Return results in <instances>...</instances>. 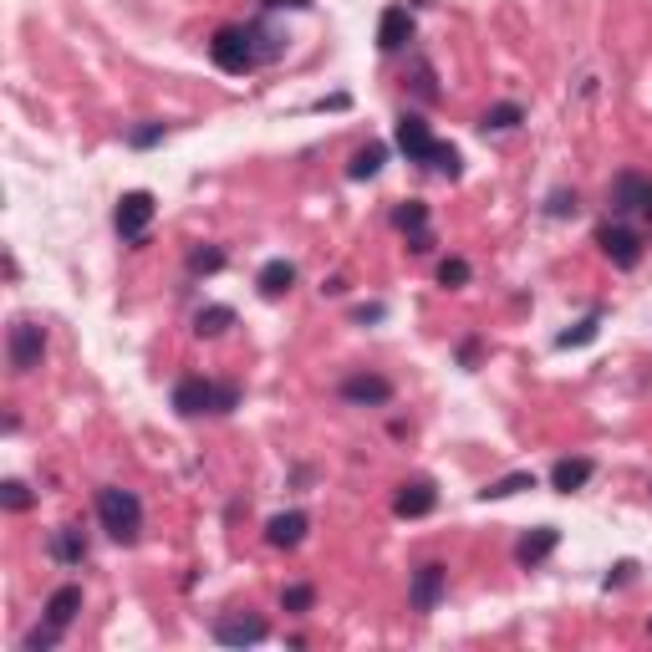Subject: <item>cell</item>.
Masks as SVG:
<instances>
[{
	"label": "cell",
	"instance_id": "cell-1",
	"mask_svg": "<svg viewBox=\"0 0 652 652\" xmlns=\"http://www.w3.org/2000/svg\"><path fill=\"white\" fill-rule=\"evenodd\" d=\"M281 51H286L281 36H265L255 26H220V31H214V41H209V62L220 67V72H230V77H245L260 62H276Z\"/></svg>",
	"mask_w": 652,
	"mask_h": 652
},
{
	"label": "cell",
	"instance_id": "cell-2",
	"mask_svg": "<svg viewBox=\"0 0 652 652\" xmlns=\"http://www.w3.org/2000/svg\"><path fill=\"white\" fill-rule=\"evenodd\" d=\"M97 520L118 546H133V540L143 535V500L123 484H102L97 489Z\"/></svg>",
	"mask_w": 652,
	"mask_h": 652
},
{
	"label": "cell",
	"instance_id": "cell-3",
	"mask_svg": "<svg viewBox=\"0 0 652 652\" xmlns=\"http://www.w3.org/2000/svg\"><path fill=\"white\" fill-rule=\"evenodd\" d=\"M6 357H11V367H16L21 377L36 372L41 357H46V326L31 321V316H16V321H11V332H6Z\"/></svg>",
	"mask_w": 652,
	"mask_h": 652
},
{
	"label": "cell",
	"instance_id": "cell-4",
	"mask_svg": "<svg viewBox=\"0 0 652 652\" xmlns=\"http://www.w3.org/2000/svg\"><path fill=\"white\" fill-rule=\"evenodd\" d=\"M337 398L342 403H352V408H388L393 403V377H383V372H347L342 383H337Z\"/></svg>",
	"mask_w": 652,
	"mask_h": 652
},
{
	"label": "cell",
	"instance_id": "cell-5",
	"mask_svg": "<svg viewBox=\"0 0 652 652\" xmlns=\"http://www.w3.org/2000/svg\"><path fill=\"white\" fill-rule=\"evenodd\" d=\"M153 194L148 189H128L123 199H118V209H113V225H118V235L128 240V245H143L148 240V225H153Z\"/></svg>",
	"mask_w": 652,
	"mask_h": 652
},
{
	"label": "cell",
	"instance_id": "cell-6",
	"mask_svg": "<svg viewBox=\"0 0 652 652\" xmlns=\"http://www.w3.org/2000/svg\"><path fill=\"white\" fill-rule=\"evenodd\" d=\"M444 591H449V566L444 561H423L413 571V581H408V607L413 612H439Z\"/></svg>",
	"mask_w": 652,
	"mask_h": 652
},
{
	"label": "cell",
	"instance_id": "cell-7",
	"mask_svg": "<svg viewBox=\"0 0 652 652\" xmlns=\"http://www.w3.org/2000/svg\"><path fill=\"white\" fill-rule=\"evenodd\" d=\"M596 245H602V255H607L617 270H632V265L642 260V235L627 230L622 220H607L602 230H596Z\"/></svg>",
	"mask_w": 652,
	"mask_h": 652
},
{
	"label": "cell",
	"instance_id": "cell-8",
	"mask_svg": "<svg viewBox=\"0 0 652 652\" xmlns=\"http://www.w3.org/2000/svg\"><path fill=\"white\" fill-rule=\"evenodd\" d=\"M265 637H270V627L255 612H225L220 622H214V642H220V647H255Z\"/></svg>",
	"mask_w": 652,
	"mask_h": 652
},
{
	"label": "cell",
	"instance_id": "cell-9",
	"mask_svg": "<svg viewBox=\"0 0 652 652\" xmlns=\"http://www.w3.org/2000/svg\"><path fill=\"white\" fill-rule=\"evenodd\" d=\"M214 398H220V383H209V377H179V383H174V408H179V418H204V413H214Z\"/></svg>",
	"mask_w": 652,
	"mask_h": 652
},
{
	"label": "cell",
	"instance_id": "cell-10",
	"mask_svg": "<svg viewBox=\"0 0 652 652\" xmlns=\"http://www.w3.org/2000/svg\"><path fill=\"white\" fill-rule=\"evenodd\" d=\"M556 546H561V530H556V525H535V530H525V535L515 540V566H525V571L546 566V561L556 556Z\"/></svg>",
	"mask_w": 652,
	"mask_h": 652
},
{
	"label": "cell",
	"instance_id": "cell-11",
	"mask_svg": "<svg viewBox=\"0 0 652 652\" xmlns=\"http://www.w3.org/2000/svg\"><path fill=\"white\" fill-rule=\"evenodd\" d=\"M652 179H642L637 169H622L607 189V209H612V220H622V214H642V199H647Z\"/></svg>",
	"mask_w": 652,
	"mask_h": 652
},
{
	"label": "cell",
	"instance_id": "cell-12",
	"mask_svg": "<svg viewBox=\"0 0 652 652\" xmlns=\"http://www.w3.org/2000/svg\"><path fill=\"white\" fill-rule=\"evenodd\" d=\"M433 505H439L433 479H408V484H398V495H393V515L398 520H423V515H433Z\"/></svg>",
	"mask_w": 652,
	"mask_h": 652
},
{
	"label": "cell",
	"instance_id": "cell-13",
	"mask_svg": "<svg viewBox=\"0 0 652 652\" xmlns=\"http://www.w3.org/2000/svg\"><path fill=\"white\" fill-rule=\"evenodd\" d=\"M311 530V515L306 510H286V515H270L265 520V546L270 551H296Z\"/></svg>",
	"mask_w": 652,
	"mask_h": 652
},
{
	"label": "cell",
	"instance_id": "cell-14",
	"mask_svg": "<svg viewBox=\"0 0 652 652\" xmlns=\"http://www.w3.org/2000/svg\"><path fill=\"white\" fill-rule=\"evenodd\" d=\"M393 143L408 153V163H428V153H433V143H439V138L428 133V123H423L418 113H403V118L393 123Z\"/></svg>",
	"mask_w": 652,
	"mask_h": 652
},
{
	"label": "cell",
	"instance_id": "cell-15",
	"mask_svg": "<svg viewBox=\"0 0 652 652\" xmlns=\"http://www.w3.org/2000/svg\"><path fill=\"white\" fill-rule=\"evenodd\" d=\"M41 617H46L51 627H62V632H67V627H72V622L82 617V586H77V581L57 586V591L46 596V607H41Z\"/></svg>",
	"mask_w": 652,
	"mask_h": 652
},
{
	"label": "cell",
	"instance_id": "cell-16",
	"mask_svg": "<svg viewBox=\"0 0 652 652\" xmlns=\"http://www.w3.org/2000/svg\"><path fill=\"white\" fill-rule=\"evenodd\" d=\"M408 41H413L408 6H388L383 16H377V46H383V51H408Z\"/></svg>",
	"mask_w": 652,
	"mask_h": 652
},
{
	"label": "cell",
	"instance_id": "cell-17",
	"mask_svg": "<svg viewBox=\"0 0 652 652\" xmlns=\"http://www.w3.org/2000/svg\"><path fill=\"white\" fill-rule=\"evenodd\" d=\"M51 561H57V566H67V571H77L82 561H87V535L77 530V525H57V530H51Z\"/></svg>",
	"mask_w": 652,
	"mask_h": 652
},
{
	"label": "cell",
	"instance_id": "cell-18",
	"mask_svg": "<svg viewBox=\"0 0 652 652\" xmlns=\"http://www.w3.org/2000/svg\"><path fill=\"white\" fill-rule=\"evenodd\" d=\"M591 474H596V464L591 459H556L551 464V489H556V495H576V489H586L591 484Z\"/></svg>",
	"mask_w": 652,
	"mask_h": 652
},
{
	"label": "cell",
	"instance_id": "cell-19",
	"mask_svg": "<svg viewBox=\"0 0 652 652\" xmlns=\"http://www.w3.org/2000/svg\"><path fill=\"white\" fill-rule=\"evenodd\" d=\"M255 286H260L265 301H281V296L296 286V265H291V260H265L260 276H255Z\"/></svg>",
	"mask_w": 652,
	"mask_h": 652
},
{
	"label": "cell",
	"instance_id": "cell-20",
	"mask_svg": "<svg viewBox=\"0 0 652 652\" xmlns=\"http://www.w3.org/2000/svg\"><path fill=\"white\" fill-rule=\"evenodd\" d=\"M383 163H388V148H383V143H367V148H357V153L347 158V179H352V184L377 179V174H383Z\"/></svg>",
	"mask_w": 652,
	"mask_h": 652
},
{
	"label": "cell",
	"instance_id": "cell-21",
	"mask_svg": "<svg viewBox=\"0 0 652 652\" xmlns=\"http://www.w3.org/2000/svg\"><path fill=\"white\" fill-rule=\"evenodd\" d=\"M520 489H535V474H530V469H515V474L489 479V484L479 489V505H489V500H510V495H520Z\"/></svg>",
	"mask_w": 652,
	"mask_h": 652
},
{
	"label": "cell",
	"instance_id": "cell-22",
	"mask_svg": "<svg viewBox=\"0 0 652 652\" xmlns=\"http://www.w3.org/2000/svg\"><path fill=\"white\" fill-rule=\"evenodd\" d=\"M235 326V306H204L194 311V337H220Z\"/></svg>",
	"mask_w": 652,
	"mask_h": 652
},
{
	"label": "cell",
	"instance_id": "cell-23",
	"mask_svg": "<svg viewBox=\"0 0 652 652\" xmlns=\"http://www.w3.org/2000/svg\"><path fill=\"white\" fill-rule=\"evenodd\" d=\"M520 123H525V107H520V102H495V107L479 118L484 133H510V128H520Z\"/></svg>",
	"mask_w": 652,
	"mask_h": 652
},
{
	"label": "cell",
	"instance_id": "cell-24",
	"mask_svg": "<svg viewBox=\"0 0 652 652\" xmlns=\"http://www.w3.org/2000/svg\"><path fill=\"white\" fill-rule=\"evenodd\" d=\"M596 332H602V311H586L576 326H566V332L556 337V347H561V352H571V347H586V342H596Z\"/></svg>",
	"mask_w": 652,
	"mask_h": 652
},
{
	"label": "cell",
	"instance_id": "cell-25",
	"mask_svg": "<svg viewBox=\"0 0 652 652\" xmlns=\"http://www.w3.org/2000/svg\"><path fill=\"white\" fill-rule=\"evenodd\" d=\"M393 230H403V235H418V230H428V204H423V199H408V204H398V209H393Z\"/></svg>",
	"mask_w": 652,
	"mask_h": 652
},
{
	"label": "cell",
	"instance_id": "cell-26",
	"mask_svg": "<svg viewBox=\"0 0 652 652\" xmlns=\"http://www.w3.org/2000/svg\"><path fill=\"white\" fill-rule=\"evenodd\" d=\"M316 607V586H306V581H296V586H281V612H291V617H306Z\"/></svg>",
	"mask_w": 652,
	"mask_h": 652
},
{
	"label": "cell",
	"instance_id": "cell-27",
	"mask_svg": "<svg viewBox=\"0 0 652 652\" xmlns=\"http://www.w3.org/2000/svg\"><path fill=\"white\" fill-rule=\"evenodd\" d=\"M214 270H225V250L220 245H194L189 250V276H214Z\"/></svg>",
	"mask_w": 652,
	"mask_h": 652
},
{
	"label": "cell",
	"instance_id": "cell-28",
	"mask_svg": "<svg viewBox=\"0 0 652 652\" xmlns=\"http://www.w3.org/2000/svg\"><path fill=\"white\" fill-rule=\"evenodd\" d=\"M469 276H474V270H469V260H464V255H449V260H439V286H444V291H459V286H469Z\"/></svg>",
	"mask_w": 652,
	"mask_h": 652
},
{
	"label": "cell",
	"instance_id": "cell-29",
	"mask_svg": "<svg viewBox=\"0 0 652 652\" xmlns=\"http://www.w3.org/2000/svg\"><path fill=\"white\" fill-rule=\"evenodd\" d=\"M0 505H6L11 515H26V510L36 505V495H31L21 479H6V484H0Z\"/></svg>",
	"mask_w": 652,
	"mask_h": 652
},
{
	"label": "cell",
	"instance_id": "cell-30",
	"mask_svg": "<svg viewBox=\"0 0 652 652\" xmlns=\"http://www.w3.org/2000/svg\"><path fill=\"white\" fill-rule=\"evenodd\" d=\"M428 169H433V174H444V179H459V148H454V143H433Z\"/></svg>",
	"mask_w": 652,
	"mask_h": 652
},
{
	"label": "cell",
	"instance_id": "cell-31",
	"mask_svg": "<svg viewBox=\"0 0 652 652\" xmlns=\"http://www.w3.org/2000/svg\"><path fill=\"white\" fill-rule=\"evenodd\" d=\"M62 642V627H51L46 617H41V627H31L26 637H21V652H46V647H57Z\"/></svg>",
	"mask_w": 652,
	"mask_h": 652
},
{
	"label": "cell",
	"instance_id": "cell-32",
	"mask_svg": "<svg viewBox=\"0 0 652 652\" xmlns=\"http://www.w3.org/2000/svg\"><path fill=\"white\" fill-rule=\"evenodd\" d=\"M576 189H551V199H546V214L551 220H566V214H576Z\"/></svg>",
	"mask_w": 652,
	"mask_h": 652
},
{
	"label": "cell",
	"instance_id": "cell-33",
	"mask_svg": "<svg viewBox=\"0 0 652 652\" xmlns=\"http://www.w3.org/2000/svg\"><path fill=\"white\" fill-rule=\"evenodd\" d=\"M163 123H138V128H128V148H153V143H163Z\"/></svg>",
	"mask_w": 652,
	"mask_h": 652
},
{
	"label": "cell",
	"instance_id": "cell-34",
	"mask_svg": "<svg viewBox=\"0 0 652 652\" xmlns=\"http://www.w3.org/2000/svg\"><path fill=\"white\" fill-rule=\"evenodd\" d=\"M240 408V383H220V398H214V413H235Z\"/></svg>",
	"mask_w": 652,
	"mask_h": 652
},
{
	"label": "cell",
	"instance_id": "cell-35",
	"mask_svg": "<svg viewBox=\"0 0 652 652\" xmlns=\"http://www.w3.org/2000/svg\"><path fill=\"white\" fill-rule=\"evenodd\" d=\"M260 6H265V11H306L311 0H260Z\"/></svg>",
	"mask_w": 652,
	"mask_h": 652
},
{
	"label": "cell",
	"instance_id": "cell-36",
	"mask_svg": "<svg viewBox=\"0 0 652 652\" xmlns=\"http://www.w3.org/2000/svg\"><path fill=\"white\" fill-rule=\"evenodd\" d=\"M408 250H413V255H428V250H433V235H428V230L408 235Z\"/></svg>",
	"mask_w": 652,
	"mask_h": 652
},
{
	"label": "cell",
	"instance_id": "cell-37",
	"mask_svg": "<svg viewBox=\"0 0 652 652\" xmlns=\"http://www.w3.org/2000/svg\"><path fill=\"white\" fill-rule=\"evenodd\" d=\"M632 571H637V566H632V561H617V571H612V576H607V581H602V586H607V591H612V586H622V581H627V576H632Z\"/></svg>",
	"mask_w": 652,
	"mask_h": 652
},
{
	"label": "cell",
	"instance_id": "cell-38",
	"mask_svg": "<svg viewBox=\"0 0 652 652\" xmlns=\"http://www.w3.org/2000/svg\"><path fill=\"white\" fill-rule=\"evenodd\" d=\"M388 316V306H357V321L367 326V321H383Z\"/></svg>",
	"mask_w": 652,
	"mask_h": 652
},
{
	"label": "cell",
	"instance_id": "cell-39",
	"mask_svg": "<svg viewBox=\"0 0 652 652\" xmlns=\"http://www.w3.org/2000/svg\"><path fill=\"white\" fill-rule=\"evenodd\" d=\"M474 357H479V342H474V337H469V342H464V347H459V362H464V367H474Z\"/></svg>",
	"mask_w": 652,
	"mask_h": 652
},
{
	"label": "cell",
	"instance_id": "cell-40",
	"mask_svg": "<svg viewBox=\"0 0 652 652\" xmlns=\"http://www.w3.org/2000/svg\"><path fill=\"white\" fill-rule=\"evenodd\" d=\"M642 214H647V220H652V189H647V199H642Z\"/></svg>",
	"mask_w": 652,
	"mask_h": 652
},
{
	"label": "cell",
	"instance_id": "cell-41",
	"mask_svg": "<svg viewBox=\"0 0 652 652\" xmlns=\"http://www.w3.org/2000/svg\"><path fill=\"white\" fill-rule=\"evenodd\" d=\"M647 632H652V622H647Z\"/></svg>",
	"mask_w": 652,
	"mask_h": 652
}]
</instances>
